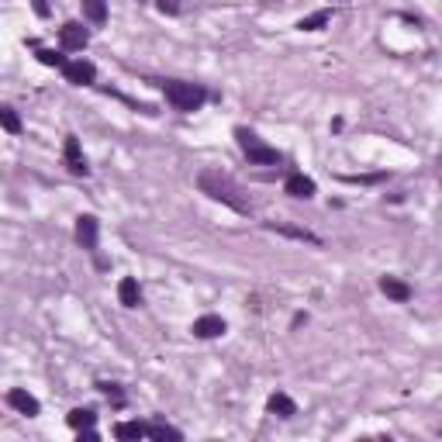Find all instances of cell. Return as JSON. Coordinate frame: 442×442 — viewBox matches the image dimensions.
Here are the masks:
<instances>
[{
  "label": "cell",
  "mask_w": 442,
  "mask_h": 442,
  "mask_svg": "<svg viewBox=\"0 0 442 442\" xmlns=\"http://www.w3.org/2000/svg\"><path fill=\"white\" fill-rule=\"evenodd\" d=\"M197 187H201V194H207L211 201H221L225 207H232V211H239V214H249V211H252V204L242 194V187L232 176H225L221 169H201V173H197Z\"/></svg>",
  "instance_id": "cell-1"
},
{
  "label": "cell",
  "mask_w": 442,
  "mask_h": 442,
  "mask_svg": "<svg viewBox=\"0 0 442 442\" xmlns=\"http://www.w3.org/2000/svg\"><path fill=\"white\" fill-rule=\"evenodd\" d=\"M160 90H162V97H166V104H169L173 111H183V115L197 111L204 100H207V90H204L201 83L162 80V83H160Z\"/></svg>",
  "instance_id": "cell-2"
},
{
  "label": "cell",
  "mask_w": 442,
  "mask_h": 442,
  "mask_svg": "<svg viewBox=\"0 0 442 442\" xmlns=\"http://www.w3.org/2000/svg\"><path fill=\"white\" fill-rule=\"evenodd\" d=\"M235 138H239V149L242 156L249 160V166H280L283 156L273 149V145H266L256 131H249V128H235Z\"/></svg>",
  "instance_id": "cell-3"
},
{
  "label": "cell",
  "mask_w": 442,
  "mask_h": 442,
  "mask_svg": "<svg viewBox=\"0 0 442 442\" xmlns=\"http://www.w3.org/2000/svg\"><path fill=\"white\" fill-rule=\"evenodd\" d=\"M63 77H66V83H73V86H90V83L97 80V66L86 63V59H66Z\"/></svg>",
  "instance_id": "cell-4"
},
{
  "label": "cell",
  "mask_w": 442,
  "mask_h": 442,
  "mask_svg": "<svg viewBox=\"0 0 442 442\" xmlns=\"http://www.w3.org/2000/svg\"><path fill=\"white\" fill-rule=\"evenodd\" d=\"M86 41H90V32L83 28L80 21H66V25L59 28V45H63V52H80V48H86Z\"/></svg>",
  "instance_id": "cell-5"
},
{
  "label": "cell",
  "mask_w": 442,
  "mask_h": 442,
  "mask_svg": "<svg viewBox=\"0 0 442 442\" xmlns=\"http://www.w3.org/2000/svg\"><path fill=\"white\" fill-rule=\"evenodd\" d=\"M63 162L73 176H86L90 166H86V156L80 152V138L77 135H66V145H63Z\"/></svg>",
  "instance_id": "cell-6"
},
{
  "label": "cell",
  "mask_w": 442,
  "mask_h": 442,
  "mask_svg": "<svg viewBox=\"0 0 442 442\" xmlns=\"http://www.w3.org/2000/svg\"><path fill=\"white\" fill-rule=\"evenodd\" d=\"M97 235H100V225L93 214H80L77 218V242H80L86 252H97Z\"/></svg>",
  "instance_id": "cell-7"
},
{
  "label": "cell",
  "mask_w": 442,
  "mask_h": 442,
  "mask_svg": "<svg viewBox=\"0 0 442 442\" xmlns=\"http://www.w3.org/2000/svg\"><path fill=\"white\" fill-rule=\"evenodd\" d=\"M7 404H11L18 415H28V418H35V415L41 411L39 398H32V394L21 391V387H11V391H7Z\"/></svg>",
  "instance_id": "cell-8"
},
{
  "label": "cell",
  "mask_w": 442,
  "mask_h": 442,
  "mask_svg": "<svg viewBox=\"0 0 442 442\" xmlns=\"http://www.w3.org/2000/svg\"><path fill=\"white\" fill-rule=\"evenodd\" d=\"M283 190L290 194V197H315V180L311 176H304V173H290L287 180H283Z\"/></svg>",
  "instance_id": "cell-9"
},
{
  "label": "cell",
  "mask_w": 442,
  "mask_h": 442,
  "mask_svg": "<svg viewBox=\"0 0 442 442\" xmlns=\"http://www.w3.org/2000/svg\"><path fill=\"white\" fill-rule=\"evenodd\" d=\"M194 335H197V339H218V335H225V318L201 315V318L194 322Z\"/></svg>",
  "instance_id": "cell-10"
},
{
  "label": "cell",
  "mask_w": 442,
  "mask_h": 442,
  "mask_svg": "<svg viewBox=\"0 0 442 442\" xmlns=\"http://www.w3.org/2000/svg\"><path fill=\"white\" fill-rule=\"evenodd\" d=\"M118 301L124 308H138V304H142V287H138L135 277H124V280L118 283Z\"/></svg>",
  "instance_id": "cell-11"
},
{
  "label": "cell",
  "mask_w": 442,
  "mask_h": 442,
  "mask_svg": "<svg viewBox=\"0 0 442 442\" xmlns=\"http://www.w3.org/2000/svg\"><path fill=\"white\" fill-rule=\"evenodd\" d=\"M380 290H384L391 301H398V304L411 301V287L404 280H398V277H380Z\"/></svg>",
  "instance_id": "cell-12"
},
{
  "label": "cell",
  "mask_w": 442,
  "mask_h": 442,
  "mask_svg": "<svg viewBox=\"0 0 442 442\" xmlns=\"http://www.w3.org/2000/svg\"><path fill=\"white\" fill-rule=\"evenodd\" d=\"M266 411L270 415H280V418H294L297 415V404L290 401L283 391H277V394H270V401H266Z\"/></svg>",
  "instance_id": "cell-13"
},
{
  "label": "cell",
  "mask_w": 442,
  "mask_h": 442,
  "mask_svg": "<svg viewBox=\"0 0 442 442\" xmlns=\"http://www.w3.org/2000/svg\"><path fill=\"white\" fill-rule=\"evenodd\" d=\"M80 7L90 25H104L108 21V0H80Z\"/></svg>",
  "instance_id": "cell-14"
},
{
  "label": "cell",
  "mask_w": 442,
  "mask_h": 442,
  "mask_svg": "<svg viewBox=\"0 0 442 442\" xmlns=\"http://www.w3.org/2000/svg\"><path fill=\"white\" fill-rule=\"evenodd\" d=\"M270 232H277V235H287V239H297V242H311V245H322L318 235H311L308 228H290V225H266Z\"/></svg>",
  "instance_id": "cell-15"
},
{
  "label": "cell",
  "mask_w": 442,
  "mask_h": 442,
  "mask_svg": "<svg viewBox=\"0 0 442 442\" xmlns=\"http://www.w3.org/2000/svg\"><path fill=\"white\" fill-rule=\"evenodd\" d=\"M145 436V425L142 422H118L115 425V439L121 442H135V439H142Z\"/></svg>",
  "instance_id": "cell-16"
},
{
  "label": "cell",
  "mask_w": 442,
  "mask_h": 442,
  "mask_svg": "<svg viewBox=\"0 0 442 442\" xmlns=\"http://www.w3.org/2000/svg\"><path fill=\"white\" fill-rule=\"evenodd\" d=\"M66 422H70V429H77V432H80V429H90V425L97 422V415H93L90 408H77V411H70V415H66Z\"/></svg>",
  "instance_id": "cell-17"
},
{
  "label": "cell",
  "mask_w": 442,
  "mask_h": 442,
  "mask_svg": "<svg viewBox=\"0 0 442 442\" xmlns=\"http://www.w3.org/2000/svg\"><path fill=\"white\" fill-rule=\"evenodd\" d=\"M0 128L11 131V135H21V118H18V111L7 108V104H0Z\"/></svg>",
  "instance_id": "cell-18"
},
{
  "label": "cell",
  "mask_w": 442,
  "mask_h": 442,
  "mask_svg": "<svg viewBox=\"0 0 442 442\" xmlns=\"http://www.w3.org/2000/svg\"><path fill=\"white\" fill-rule=\"evenodd\" d=\"M328 21H332V14H328V11H315V14L301 18V25H297V28H301V32H318V28H325Z\"/></svg>",
  "instance_id": "cell-19"
},
{
  "label": "cell",
  "mask_w": 442,
  "mask_h": 442,
  "mask_svg": "<svg viewBox=\"0 0 442 442\" xmlns=\"http://www.w3.org/2000/svg\"><path fill=\"white\" fill-rule=\"evenodd\" d=\"M145 436H152V439H183L180 429H169V425H162V422H149V425H145Z\"/></svg>",
  "instance_id": "cell-20"
},
{
  "label": "cell",
  "mask_w": 442,
  "mask_h": 442,
  "mask_svg": "<svg viewBox=\"0 0 442 442\" xmlns=\"http://www.w3.org/2000/svg\"><path fill=\"white\" fill-rule=\"evenodd\" d=\"M39 63L63 70V66H66V56H63V52H52V48H39Z\"/></svg>",
  "instance_id": "cell-21"
},
{
  "label": "cell",
  "mask_w": 442,
  "mask_h": 442,
  "mask_svg": "<svg viewBox=\"0 0 442 442\" xmlns=\"http://www.w3.org/2000/svg\"><path fill=\"white\" fill-rule=\"evenodd\" d=\"M97 387H100V394H108V398H111L115 404H124V394L118 391V384H104V380H100Z\"/></svg>",
  "instance_id": "cell-22"
},
{
  "label": "cell",
  "mask_w": 442,
  "mask_h": 442,
  "mask_svg": "<svg viewBox=\"0 0 442 442\" xmlns=\"http://www.w3.org/2000/svg\"><path fill=\"white\" fill-rule=\"evenodd\" d=\"M346 183H377V180H384V173H373V176H342Z\"/></svg>",
  "instance_id": "cell-23"
},
{
  "label": "cell",
  "mask_w": 442,
  "mask_h": 442,
  "mask_svg": "<svg viewBox=\"0 0 442 442\" xmlns=\"http://www.w3.org/2000/svg\"><path fill=\"white\" fill-rule=\"evenodd\" d=\"M156 4H160L162 14H180V4H176V0H156Z\"/></svg>",
  "instance_id": "cell-24"
},
{
  "label": "cell",
  "mask_w": 442,
  "mask_h": 442,
  "mask_svg": "<svg viewBox=\"0 0 442 442\" xmlns=\"http://www.w3.org/2000/svg\"><path fill=\"white\" fill-rule=\"evenodd\" d=\"M32 7H35L39 18H48V0H32Z\"/></svg>",
  "instance_id": "cell-25"
},
{
  "label": "cell",
  "mask_w": 442,
  "mask_h": 442,
  "mask_svg": "<svg viewBox=\"0 0 442 442\" xmlns=\"http://www.w3.org/2000/svg\"><path fill=\"white\" fill-rule=\"evenodd\" d=\"M97 439H100V436L93 432V425H90V429H80V442H97Z\"/></svg>",
  "instance_id": "cell-26"
}]
</instances>
